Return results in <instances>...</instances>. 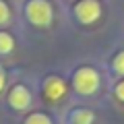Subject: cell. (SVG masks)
I'll return each instance as SVG.
<instances>
[{"label": "cell", "instance_id": "6da1fadb", "mask_svg": "<svg viewBox=\"0 0 124 124\" xmlns=\"http://www.w3.org/2000/svg\"><path fill=\"white\" fill-rule=\"evenodd\" d=\"M70 85H72V91H75L77 95L91 97V95H95V93L99 91V87H101V77H99L97 68L79 66L75 72H72Z\"/></svg>", "mask_w": 124, "mask_h": 124}, {"label": "cell", "instance_id": "7a4b0ae2", "mask_svg": "<svg viewBox=\"0 0 124 124\" xmlns=\"http://www.w3.org/2000/svg\"><path fill=\"white\" fill-rule=\"evenodd\" d=\"M25 19L33 27H46L52 25L54 21V6L50 0H27L25 2Z\"/></svg>", "mask_w": 124, "mask_h": 124}, {"label": "cell", "instance_id": "3957f363", "mask_svg": "<svg viewBox=\"0 0 124 124\" xmlns=\"http://www.w3.org/2000/svg\"><path fill=\"white\" fill-rule=\"evenodd\" d=\"M72 13H75L77 21L81 25H93V23H97L101 19L103 10H101V2L99 0H77Z\"/></svg>", "mask_w": 124, "mask_h": 124}, {"label": "cell", "instance_id": "277c9868", "mask_svg": "<svg viewBox=\"0 0 124 124\" xmlns=\"http://www.w3.org/2000/svg\"><path fill=\"white\" fill-rule=\"evenodd\" d=\"M66 93H68V85H66V81L62 79V77H58V75L46 77L44 83H41V95L50 103H58L60 99L66 97Z\"/></svg>", "mask_w": 124, "mask_h": 124}, {"label": "cell", "instance_id": "5b68a950", "mask_svg": "<svg viewBox=\"0 0 124 124\" xmlns=\"http://www.w3.org/2000/svg\"><path fill=\"white\" fill-rule=\"evenodd\" d=\"M31 99H33V97H31L29 87L23 85V83L15 85V87L8 91V106L13 108V110H17V112L27 110V108L31 106Z\"/></svg>", "mask_w": 124, "mask_h": 124}, {"label": "cell", "instance_id": "8992f818", "mask_svg": "<svg viewBox=\"0 0 124 124\" xmlns=\"http://www.w3.org/2000/svg\"><path fill=\"white\" fill-rule=\"evenodd\" d=\"M93 120H95V114L89 108H77L68 116V124H93Z\"/></svg>", "mask_w": 124, "mask_h": 124}, {"label": "cell", "instance_id": "52a82bcc", "mask_svg": "<svg viewBox=\"0 0 124 124\" xmlns=\"http://www.w3.org/2000/svg\"><path fill=\"white\" fill-rule=\"evenodd\" d=\"M15 50V37L6 29H0V56H8Z\"/></svg>", "mask_w": 124, "mask_h": 124}, {"label": "cell", "instance_id": "ba28073f", "mask_svg": "<svg viewBox=\"0 0 124 124\" xmlns=\"http://www.w3.org/2000/svg\"><path fill=\"white\" fill-rule=\"evenodd\" d=\"M23 124H54V122H52V118H50L46 112H31L25 118Z\"/></svg>", "mask_w": 124, "mask_h": 124}, {"label": "cell", "instance_id": "9c48e42d", "mask_svg": "<svg viewBox=\"0 0 124 124\" xmlns=\"http://www.w3.org/2000/svg\"><path fill=\"white\" fill-rule=\"evenodd\" d=\"M112 70L124 79V50H120V52L112 58Z\"/></svg>", "mask_w": 124, "mask_h": 124}, {"label": "cell", "instance_id": "30bf717a", "mask_svg": "<svg viewBox=\"0 0 124 124\" xmlns=\"http://www.w3.org/2000/svg\"><path fill=\"white\" fill-rule=\"evenodd\" d=\"M13 21V13H10V6L6 4L4 0H0V27H6Z\"/></svg>", "mask_w": 124, "mask_h": 124}, {"label": "cell", "instance_id": "8fae6325", "mask_svg": "<svg viewBox=\"0 0 124 124\" xmlns=\"http://www.w3.org/2000/svg\"><path fill=\"white\" fill-rule=\"evenodd\" d=\"M114 95L118 101H124V79H120L118 83L114 85Z\"/></svg>", "mask_w": 124, "mask_h": 124}, {"label": "cell", "instance_id": "7c38bea8", "mask_svg": "<svg viewBox=\"0 0 124 124\" xmlns=\"http://www.w3.org/2000/svg\"><path fill=\"white\" fill-rule=\"evenodd\" d=\"M4 85H6V72L0 68V93H2V89H4Z\"/></svg>", "mask_w": 124, "mask_h": 124}]
</instances>
